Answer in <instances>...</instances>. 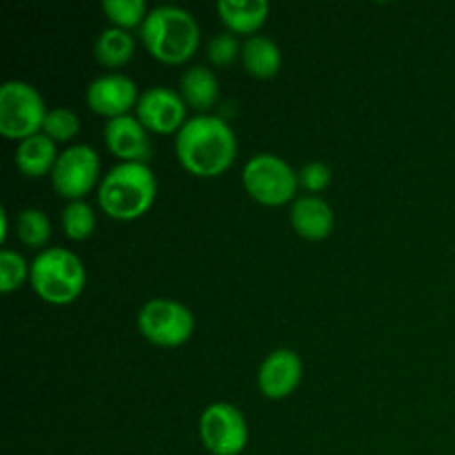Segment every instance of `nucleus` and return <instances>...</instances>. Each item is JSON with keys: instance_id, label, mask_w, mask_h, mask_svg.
Segmentation results:
<instances>
[{"instance_id": "obj_8", "label": "nucleus", "mask_w": 455, "mask_h": 455, "mask_svg": "<svg viewBox=\"0 0 455 455\" xmlns=\"http://www.w3.org/2000/svg\"><path fill=\"white\" fill-rule=\"evenodd\" d=\"M200 440L212 455H240L249 443V425L235 404L213 403L200 416Z\"/></svg>"}, {"instance_id": "obj_9", "label": "nucleus", "mask_w": 455, "mask_h": 455, "mask_svg": "<svg viewBox=\"0 0 455 455\" xmlns=\"http://www.w3.org/2000/svg\"><path fill=\"white\" fill-rule=\"evenodd\" d=\"M100 156L93 147L71 145L60 151L52 172V185L62 198L83 200L89 191L100 185Z\"/></svg>"}, {"instance_id": "obj_24", "label": "nucleus", "mask_w": 455, "mask_h": 455, "mask_svg": "<svg viewBox=\"0 0 455 455\" xmlns=\"http://www.w3.org/2000/svg\"><path fill=\"white\" fill-rule=\"evenodd\" d=\"M80 120L78 116L74 114L67 107H53V109L47 111L43 123V133H47L52 140L56 142H67L78 133Z\"/></svg>"}, {"instance_id": "obj_20", "label": "nucleus", "mask_w": 455, "mask_h": 455, "mask_svg": "<svg viewBox=\"0 0 455 455\" xmlns=\"http://www.w3.org/2000/svg\"><path fill=\"white\" fill-rule=\"evenodd\" d=\"M60 225L67 238L87 240L96 231V213L87 200H71L60 213Z\"/></svg>"}, {"instance_id": "obj_14", "label": "nucleus", "mask_w": 455, "mask_h": 455, "mask_svg": "<svg viewBox=\"0 0 455 455\" xmlns=\"http://www.w3.org/2000/svg\"><path fill=\"white\" fill-rule=\"evenodd\" d=\"M289 220H291L293 231L307 240H324L333 231L336 225V213H333L331 204L324 198L314 194L298 196L291 203V212H289Z\"/></svg>"}, {"instance_id": "obj_17", "label": "nucleus", "mask_w": 455, "mask_h": 455, "mask_svg": "<svg viewBox=\"0 0 455 455\" xmlns=\"http://www.w3.org/2000/svg\"><path fill=\"white\" fill-rule=\"evenodd\" d=\"M269 3L267 0H220L218 13L231 34H260V27L269 16Z\"/></svg>"}, {"instance_id": "obj_23", "label": "nucleus", "mask_w": 455, "mask_h": 455, "mask_svg": "<svg viewBox=\"0 0 455 455\" xmlns=\"http://www.w3.org/2000/svg\"><path fill=\"white\" fill-rule=\"evenodd\" d=\"M31 265L25 260L22 253L16 249H3L0 251V291L12 293L22 287L27 278H29Z\"/></svg>"}, {"instance_id": "obj_12", "label": "nucleus", "mask_w": 455, "mask_h": 455, "mask_svg": "<svg viewBox=\"0 0 455 455\" xmlns=\"http://www.w3.org/2000/svg\"><path fill=\"white\" fill-rule=\"evenodd\" d=\"M302 382V360L293 349H274L258 369V389L265 398L283 400Z\"/></svg>"}, {"instance_id": "obj_1", "label": "nucleus", "mask_w": 455, "mask_h": 455, "mask_svg": "<svg viewBox=\"0 0 455 455\" xmlns=\"http://www.w3.org/2000/svg\"><path fill=\"white\" fill-rule=\"evenodd\" d=\"M238 138L225 118L196 114L176 133V156L182 167L198 178H216L234 164Z\"/></svg>"}, {"instance_id": "obj_5", "label": "nucleus", "mask_w": 455, "mask_h": 455, "mask_svg": "<svg viewBox=\"0 0 455 455\" xmlns=\"http://www.w3.org/2000/svg\"><path fill=\"white\" fill-rule=\"evenodd\" d=\"M136 324L147 342L163 349H176L194 336L196 315L185 302L173 298H151L138 311Z\"/></svg>"}, {"instance_id": "obj_26", "label": "nucleus", "mask_w": 455, "mask_h": 455, "mask_svg": "<svg viewBox=\"0 0 455 455\" xmlns=\"http://www.w3.org/2000/svg\"><path fill=\"white\" fill-rule=\"evenodd\" d=\"M298 180H300V187H305L309 194L315 196L329 187V182H331V169H329V164L323 163V160H311V163L300 167Z\"/></svg>"}, {"instance_id": "obj_21", "label": "nucleus", "mask_w": 455, "mask_h": 455, "mask_svg": "<svg viewBox=\"0 0 455 455\" xmlns=\"http://www.w3.org/2000/svg\"><path fill=\"white\" fill-rule=\"evenodd\" d=\"M18 238L31 249L47 247L49 238H52V220H49L47 213L43 209H22L18 213Z\"/></svg>"}, {"instance_id": "obj_25", "label": "nucleus", "mask_w": 455, "mask_h": 455, "mask_svg": "<svg viewBox=\"0 0 455 455\" xmlns=\"http://www.w3.org/2000/svg\"><path fill=\"white\" fill-rule=\"evenodd\" d=\"M240 52H243V44L231 31H220V34L212 36L207 44V58L216 67H229L231 62L238 60Z\"/></svg>"}, {"instance_id": "obj_11", "label": "nucleus", "mask_w": 455, "mask_h": 455, "mask_svg": "<svg viewBox=\"0 0 455 455\" xmlns=\"http://www.w3.org/2000/svg\"><path fill=\"white\" fill-rule=\"evenodd\" d=\"M138 98H140V92H138L136 80L129 78L127 74H120V71L96 76L89 83L87 93H84L89 109L109 120L127 116L129 111L136 109Z\"/></svg>"}, {"instance_id": "obj_15", "label": "nucleus", "mask_w": 455, "mask_h": 455, "mask_svg": "<svg viewBox=\"0 0 455 455\" xmlns=\"http://www.w3.org/2000/svg\"><path fill=\"white\" fill-rule=\"evenodd\" d=\"M240 60H243L247 74H251L253 78H274L283 67V49L271 36L253 34L243 43Z\"/></svg>"}, {"instance_id": "obj_3", "label": "nucleus", "mask_w": 455, "mask_h": 455, "mask_svg": "<svg viewBox=\"0 0 455 455\" xmlns=\"http://www.w3.org/2000/svg\"><path fill=\"white\" fill-rule=\"evenodd\" d=\"M158 191L154 169L147 163H118L98 185V204L114 220H136L151 209Z\"/></svg>"}, {"instance_id": "obj_18", "label": "nucleus", "mask_w": 455, "mask_h": 455, "mask_svg": "<svg viewBox=\"0 0 455 455\" xmlns=\"http://www.w3.org/2000/svg\"><path fill=\"white\" fill-rule=\"evenodd\" d=\"M220 83L218 76L204 65H191L180 78V96L187 107H194L200 114H207L209 107L216 105Z\"/></svg>"}, {"instance_id": "obj_19", "label": "nucleus", "mask_w": 455, "mask_h": 455, "mask_svg": "<svg viewBox=\"0 0 455 455\" xmlns=\"http://www.w3.org/2000/svg\"><path fill=\"white\" fill-rule=\"evenodd\" d=\"M136 52V38L129 29H120V27H107L98 34L96 44H93V53L96 60L102 67L109 69H118V67L127 65Z\"/></svg>"}, {"instance_id": "obj_2", "label": "nucleus", "mask_w": 455, "mask_h": 455, "mask_svg": "<svg viewBox=\"0 0 455 455\" xmlns=\"http://www.w3.org/2000/svg\"><path fill=\"white\" fill-rule=\"evenodd\" d=\"M140 38L156 60L180 65L198 49L200 25L189 9L178 4H158L149 9L140 25Z\"/></svg>"}, {"instance_id": "obj_7", "label": "nucleus", "mask_w": 455, "mask_h": 455, "mask_svg": "<svg viewBox=\"0 0 455 455\" xmlns=\"http://www.w3.org/2000/svg\"><path fill=\"white\" fill-rule=\"evenodd\" d=\"M38 89L25 80H7L0 84V133L16 140L40 133L47 116Z\"/></svg>"}, {"instance_id": "obj_4", "label": "nucleus", "mask_w": 455, "mask_h": 455, "mask_svg": "<svg viewBox=\"0 0 455 455\" xmlns=\"http://www.w3.org/2000/svg\"><path fill=\"white\" fill-rule=\"evenodd\" d=\"M29 283L52 305H69L83 293L87 271L83 260L65 247H47L31 260Z\"/></svg>"}, {"instance_id": "obj_16", "label": "nucleus", "mask_w": 455, "mask_h": 455, "mask_svg": "<svg viewBox=\"0 0 455 455\" xmlns=\"http://www.w3.org/2000/svg\"><path fill=\"white\" fill-rule=\"evenodd\" d=\"M58 156L60 154L56 149V140L40 132L18 142L16 167L29 178H40L47 176V173L52 176Z\"/></svg>"}, {"instance_id": "obj_6", "label": "nucleus", "mask_w": 455, "mask_h": 455, "mask_svg": "<svg viewBox=\"0 0 455 455\" xmlns=\"http://www.w3.org/2000/svg\"><path fill=\"white\" fill-rule=\"evenodd\" d=\"M243 185L256 203L280 207L298 198V172L275 154H256L244 163Z\"/></svg>"}, {"instance_id": "obj_13", "label": "nucleus", "mask_w": 455, "mask_h": 455, "mask_svg": "<svg viewBox=\"0 0 455 455\" xmlns=\"http://www.w3.org/2000/svg\"><path fill=\"white\" fill-rule=\"evenodd\" d=\"M102 136L111 154L118 156L123 163H145L151 156L149 129L136 116L127 114L107 120Z\"/></svg>"}, {"instance_id": "obj_22", "label": "nucleus", "mask_w": 455, "mask_h": 455, "mask_svg": "<svg viewBox=\"0 0 455 455\" xmlns=\"http://www.w3.org/2000/svg\"><path fill=\"white\" fill-rule=\"evenodd\" d=\"M100 7L114 22V27H120V29L140 27L149 13L145 0H102Z\"/></svg>"}, {"instance_id": "obj_10", "label": "nucleus", "mask_w": 455, "mask_h": 455, "mask_svg": "<svg viewBox=\"0 0 455 455\" xmlns=\"http://www.w3.org/2000/svg\"><path fill=\"white\" fill-rule=\"evenodd\" d=\"M136 118L154 133H178L187 123V102L172 87H149L140 93Z\"/></svg>"}]
</instances>
